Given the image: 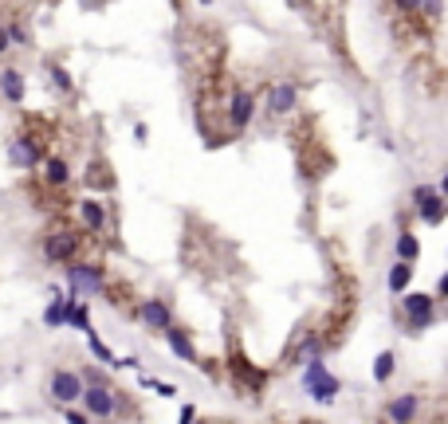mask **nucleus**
<instances>
[{
  "label": "nucleus",
  "instance_id": "nucleus-3",
  "mask_svg": "<svg viewBox=\"0 0 448 424\" xmlns=\"http://www.w3.org/2000/svg\"><path fill=\"white\" fill-rule=\"evenodd\" d=\"M48 393L60 401V405H75V401H83L87 385H83V377L71 374V369H55L51 381H48Z\"/></svg>",
  "mask_w": 448,
  "mask_h": 424
},
{
  "label": "nucleus",
  "instance_id": "nucleus-16",
  "mask_svg": "<svg viewBox=\"0 0 448 424\" xmlns=\"http://www.w3.org/2000/svg\"><path fill=\"white\" fill-rule=\"evenodd\" d=\"M393 247H398V263H413L417 255H421V240H417L413 232H401Z\"/></svg>",
  "mask_w": 448,
  "mask_h": 424
},
{
  "label": "nucleus",
  "instance_id": "nucleus-12",
  "mask_svg": "<svg viewBox=\"0 0 448 424\" xmlns=\"http://www.w3.org/2000/svg\"><path fill=\"white\" fill-rule=\"evenodd\" d=\"M0 94L9 102H24V75L16 67H4L0 71Z\"/></svg>",
  "mask_w": 448,
  "mask_h": 424
},
{
  "label": "nucleus",
  "instance_id": "nucleus-10",
  "mask_svg": "<svg viewBox=\"0 0 448 424\" xmlns=\"http://www.w3.org/2000/svg\"><path fill=\"white\" fill-rule=\"evenodd\" d=\"M138 314H142V323L153 326V330H170V326H173L170 303H161V299H146V303L138 306Z\"/></svg>",
  "mask_w": 448,
  "mask_h": 424
},
{
  "label": "nucleus",
  "instance_id": "nucleus-23",
  "mask_svg": "<svg viewBox=\"0 0 448 424\" xmlns=\"http://www.w3.org/2000/svg\"><path fill=\"white\" fill-rule=\"evenodd\" d=\"M67 323L71 326H79V330H91V318H87V303H79V299H75V303H71V318H67Z\"/></svg>",
  "mask_w": 448,
  "mask_h": 424
},
{
  "label": "nucleus",
  "instance_id": "nucleus-29",
  "mask_svg": "<svg viewBox=\"0 0 448 424\" xmlns=\"http://www.w3.org/2000/svg\"><path fill=\"white\" fill-rule=\"evenodd\" d=\"M153 389H158L161 397H177V389H173V385H161V381H153Z\"/></svg>",
  "mask_w": 448,
  "mask_h": 424
},
{
  "label": "nucleus",
  "instance_id": "nucleus-6",
  "mask_svg": "<svg viewBox=\"0 0 448 424\" xmlns=\"http://www.w3.org/2000/svg\"><path fill=\"white\" fill-rule=\"evenodd\" d=\"M79 244H83V240H79L75 232H51V236L43 240V255H48L51 263H71Z\"/></svg>",
  "mask_w": 448,
  "mask_h": 424
},
{
  "label": "nucleus",
  "instance_id": "nucleus-17",
  "mask_svg": "<svg viewBox=\"0 0 448 424\" xmlns=\"http://www.w3.org/2000/svg\"><path fill=\"white\" fill-rule=\"evenodd\" d=\"M43 173H48V185H67L71 181V165L63 162V157H48V165H43Z\"/></svg>",
  "mask_w": 448,
  "mask_h": 424
},
{
  "label": "nucleus",
  "instance_id": "nucleus-1",
  "mask_svg": "<svg viewBox=\"0 0 448 424\" xmlns=\"http://www.w3.org/2000/svg\"><path fill=\"white\" fill-rule=\"evenodd\" d=\"M303 389L311 393V401H319V405H330V401L342 393V381L330 374L327 365H322V357H319V362H307V369H303Z\"/></svg>",
  "mask_w": 448,
  "mask_h": 424
},
{
  "label": "nucleus",
  "instance_id": "nucleus-14",
  "mask_svg": "<svg viewBox=\"0 0 448 424\" xmlns=\"http://www.w3.org/2000/svg\"><path fill=\"white\" fill-rule=\"evenodd\" d=\"M165 342H170V350L181 357V362H197V350H193V342H189V334H185V330L170 326V330H165Z\"/></svg>",
  "mask_w": 448,
  "mask_h": 424
},
{
  "label": "nucleus",
  "instance_id": "nucleus-19",
  "mask_svg": "<svg viewBox=\"0 0 448 424\" xmlns=\"http://www.w3.org/2000/svg\"><path fill=\"white\" fill-rule=\"evenodd\" d=\"M409 279H413V263H393V267H389V291H393V295H401V291L409 287Z\"/></svg>",
  "mask_w": 448,
  "mask_h": 424
},
{
  "label": "nucleus",
  "instance_id": "nucleus-26",
  "mask_svg": "<svg viewBox=\"0 0 448 424\" xmlns=\"http://www.w3.org/2000/svg\"><path fill=\"white\" fill-rule=\"evenodd\" d=\"M9 43H28V32H24L20 24H12V28H9Z\"/></svg>",
  "mask_w": 448,
  "mask_h": 424
},
{
  "label": "nucleus",
  "instance_id": "nucleus-7",
  "mask_svg": "<svg viewBox=\"0 0 448 424\" xmlns=\"http://www.w3.org/2000/svg\"><path fill=\"white\" fill-rule=\"evenodd\" d=\"M252 114H256V94L244 91V87H236L232 99H229V122H232V130H248Z\"/></svg>",
  "mask_w": 448,
  "mask_h": 424
},
{
  "label": "nucleus",
  "instance_id": "nucleus-8",
  "mask_svg": "<svg viewBox=\"0 0 448 424\" xmlns=\"http://www.w3.org/2000/svg\"><path fill=\"white\" fill-rule=\"evenodd\" d=\"M299 102V87L291 83V79H279V83H271L268 91V111L271 114H291Z\"/></svg>",
  "mask_w": 448,
  "mask_h": 424
},
{
  "label": "nucleus",
  "instance_id": "nucleus-22",
  "mask_svg": "<svg viewBox=\"0 0 448 424\" xmlns=\"http://www.w3.org/2000/svg\"><path fill=\"white\" fill-rule=\"evenodd\" d=\"M319 354H322V342L319 338H307L303 346L295 350V362H319Z\"/></svg>",
  "mask_w": 448,
  "mask_h": 424
},
{
  "label": "nucleus",
  "instance_id": "nucleus-18",
  "mask_svg": "<svg viewBox=\"0 0 448 424\" xmlns=\"http://www.w3.org/2000/svg\"><path fill=\"white\" fill-rule=\"evenodd\" d=\"M393 369H398V357H393V350H381L378 357H373V381H389L393 377Z\"/></svg>",
  "mask_w": 448,
  "mask_h": 424
},
{
  "label": "nucleus",
  "instance_id": "nucleus-5",
  "mask_svg": "<svg viewBox=\"0 0 448 424\" xmlns=\"http://www.w3.org/2000/svg\"><path fill=\"white\" fill-rule=\"evenodd\" d=\"M67 283H71V295H87V291H102V272L94 263H67Z\"/></svg>",
  "mask_w": 448,
  "mask_h": 424
},
{
  "label": "nucleus",
  "instance_id": "nucleus-27",
  "mask_svg": "<svg viewBox=\"0 0 448 424\" xmlns=\"http://www.w3.org/2000/svg\"><path fill=\"white\" fill-rule=\"evenodd\" d=\"M67 424H91V416L79 413V408H67Z\"/></svg>",
  "mask_w": 448,
  "mask_h": 424
},
{
  "label": "nucleus",
  "instance_id": "nucleus-20",
  "mask_svg": "<svg viewBox=\"0 0 448 424\" xmlns=\"http://www.w3.org/2000/svg\"><path fill=\"white\" fill-rule=\"evenodd\" d=\"M417 212H421L425 224H440V221H444V212H448V201H444V196H437V201H429L425 208H417Z\"/></svg>",
  "mask_w": 448,
  "mask_h": 424
},
{
  "label": "nucleus",
  "instance_id": "nucleus-31",
  "mask_svg": "<svg viewBox=\"0 0 448 424\" xmlns=\"http://www.w3.org/2000/svg\"><path fill=\"white\" fill-rule=\"evenodd\" d=\"M4 51H9V28L0 24V55H4Z\"/></svg>",
  "mask_w": 448,
  "mask_h": 424
},
{
  "label": "nucleus",
  "instance_id": "nucleus-2",
  "mask_svg": "<svg viewBox=\"0 0 448 424\" xmlns=\"http://www.w3.org/2000/svg\"><path fill=\"white\" fill-rule=\"evenodd\" d=\"M432 311H437V295H429V291H409L401 299V314L409 318V330L413 334H421L432 323Z\"/></svg>",
  "mask_w": 448,
  "mask_h": 424
},
{
  "label": "nucleus",
  "instance_id": "nucleus-15",
  "mask_svg": "<svg viewBox=\"0 0 448 424\" xmlns=\"http://www.w3.org/2000/svg\"><path fill=\"white\" fill-rule=\"evenodd\" d=\"M71 303H75V295L48 303V306H43V323H48V326H67V318H71Z\"/></svg>",
  "mask_w": 448,
  "mask_h": 424
},
{
  "label": "nucleus",
  "instance_id": "nucleus-25",
  "mask_svg": "<svg viewBox=\"0 0 448 424\" xmlns=\"http://www.w3.org/2000/svg\"><path fill=\"white\" fill-rule=\"evenodd\" d=\"M437 189H432V185H417L413 189V204H417V208H425V204H429V201H437Z\"/></svg>",
  "mask_w": 448,
  "mask_h": 424
},
{
  "label": "nucleus",
  "instance_id": "nucleus-4",
  "mask_svg": "<svg viewBox=\"0 0 448 424\" xmlns=\"http://www.w3.org/2000/svg\"><path fill=\"white\" fill-rule=\"evenodd\" d=\"M83 408H87V416L110 420V416H114V408H119V393L110 389V385H87V393H83Z\"/></svg>",
  "mask_w": 448,
  "mask_h": 424
},
{
  "label": "nucleus",
  "instance_id": "nucleus-30",
  "mask_svg": "<svg viewBox=\"0 0 448 424\" xmlns=\"http://www.w3.org/2000/svg\"><path fill=\"white\" fill-rule=\"evenodd\" d=\"M437 299H448V272L440 275V283H437Z\"/></svg>",
  "mask_w": 448,
  "mask_h": 424
},
{
  "label": "nucleus",
  "instance_id": "nucleus-33",
  "mask_svg": "<svg viewBox=\"0 0 448 424\" xmlns=\"http://www.w3.org/2000/svg\"><path fill=\"white\" fill-rule=\"evenodd\" d=\"M106 424H119V420H106Z\"/></svg>",
  "mask_w": 448,
  "mask_h": 424
},
{
  "label": "nucleus",
  "instance_id": "nucleus-9",
  "mask_svg": "<svg viewBox=\"0 0 448 424\" xmlns=\"http://www.w3.org/2000/svg\"><path fill=\"white\" fill-rule=\"evenodd\" d=\"M417 408H421V397H417V393H401V397H393L386 405V420L389 424H413Z\"/></svg>",
  "mask_w": 448,
  "mask_h": 424
},
{
  "label": "nucleus",
  "instance_id": "nucleus-21",
  "mask_svg": "<svg viewBox=\"0 0 448 424\" xmlns=\"http://www.w3.org/2000/svg\"><path fill=\"white\" fill-rule=\"evenodd\" d=\"M87 346H91V354L99 357V362L114 365V354H110V350H106V342H102V338H99V334H94V330H87Z\"/></svg>",
  "mask_w": 448,
  "mask_h": 424
},
{
  "label": "nucleus",
  "instance_id": "nucleus-28",
  "mask_svg": "<svg viewBox=\"0 0 448 424\" xmlns=\"http://www.w3.org/2000/svg\"><path fill=\"white\" fill-rule=\"evenodd\" d=\"M181 424H197V408H193V405L181 408Z\"/></svg>",
  "mask_w": 448,
  "mask_h": 424
},
{
  "label": "nucleus",
  "instance_id": "nucleus-13",
  "mask_svg": "<svg viewBox=\"0 0 448 424\" xmlns=\"http://www.w3.org/2000/svg\"><path fill=\"white\" fill-rule=\"evenodd\" d=\"M9 162L16 165V169H32V165H35L32 142H24V138H12V142H9Z\"/></svg>",
  "mask_w": 448,
  "mask_h": 424
},
{
  "label": "nucleus",
  "instance_id": "nucleus-11",
  "mask_svg": "<svg viewBox=\"0 0 448 424\" xmlns=\"http://www.w3.org/2000/svg\"><path fill=\"white\" fill-rule=\"evenodd\" d=\"M75 208H79V221H83L87 232H102V228H106V204H102V201H94V196H83Z\"/></svg>",
  "mask_w": 448,
  "mask_h": 424
},
{
  "label": "nucleus",
  "instance_id": "nucleus-32",
  "mask_svg": "<svg viewBox=\"0 0 448 424\" xmlns=\"http://www.w3.org/2000/svg\"><path fill=\"white\" fill-rule=\"evenodd\" d=\"M437 193L448 201V173H440V185H437Z\"/></svg>",
  "mask_w": 448,
  "mask_h": 424
},
{
  "label": "nucleus",
  "instance_id": "nucleus-24",
  "mask_svg": "<svg viewBox=\"0 0 448 424\" xmlns=\"http://www.w3.org/2000/svg\"><path fill=\"white\" fill-rule=\"evenodd\" d=\"M48 75H51V83L60 87V91H63V94H67V91H71V75H67V71H63V67H60V63H51V67H48Z\"/></svg>",
  "mask_w": 448,
  "mask_h": 424
}]
</instances>
